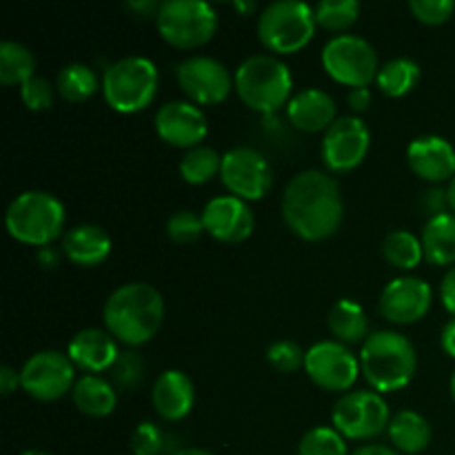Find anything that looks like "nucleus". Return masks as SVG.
I'll return each instance as SVG.
<instances>
[{"instance_id":"72a5a7b5","label":"nucleus","mask_w":455,"mask_h":455,"mask_svg":"<svg viewBox=\"0 0 455 455\" xmlns=\"http://www.w3.org/2000/svg\"><path fill=\"white\" fill-rule=\"evenodd\" d=\"M345 440L333 427H314L298 443V455H349Z\"/></svg>"},{"instance_id":"6ab92c4d","label":"nucleus","mask_w":455,"mask_h":455,"mask_svg":"<svg viewBox=\"0 0 455 455\" xmlns=\"http://www.w3.org/2000/svg\"><path fill=\"white\" fill-rule=\"evenodd\" d=\"M409 169L416 173L420 180L440 185V182H451L455 178V147L447 138L435 136H418L407 147Z\"/></svg>"},{"instance_id":"473e14b6","label":"nucleus","mask_w":455,"mask_h":455,"mask_svg":"<svg viewBox=\"0 0 455 455\" xmlns=\"http://www.w3.org/2000/svg\"><path fill=\"white\" fill-rule=\"evenodd\" d=\"M314 16L320 27L329 31H342L354 25L360 16L358 0H323L314 4Z\"/></svg>"},{"instance_id":"a878e982","label":"nucleus","mask_w":455,"mask_h":455,"mask_svg":"<svg viewBox=\"0 0 455 455\" xmlns=\"http://www.w3.org/2000/svg\"><path fill=\"white\" fill-rule=\"evenodd\" d=\"M420 240L427 262L435 267H455V213L443 212L431 216L422 227Z\"/></svg>"},{"instance_id":"39448f33","label":"nucleus","mask_w":455,"mask_h":455,"mask_svg":"<svg viewBox=\"0 0 455 455\" xmlns=\"http://www.w3.org/2000/svg\"><path fill=\"white\" fill-rule=\"evenodd\" d=\"M67 212L58 196L29 189L18 194L4 212L9 235L31 247H49L65 231Z\"/></svg>"},{"instance_id":"aec40b11","label":"nucleus","mask_w":455,"mask_h":455,"mask_svg":"<svg viewBox=\"0 0 455 455\" xmlns=\"http://www.w3.org/2000/svg\"><path fill=\"white\" fill-rule=\"evenodd\" d=\"M120 351L123 349L118 347V340L107 329L93 327L76 333L69 340V347H67V355L76 364V369H83V371L93 373V376L109 371L116 360H118Z\"/></svg>"},{"instance_id":"603ef678","label":"nucleus","mask_w":455,"mask_h":455,"mask_svg":"<svg viewBox=\"0 0 455 455\" xmlns=\"http://www.w3.org/2000/svg\"><path fill=\"white\" fill-rule=\"evenodd\" d=\"M234 7L235 9H240V12H253V9H256V4H253V3H240V0H235V3H234Z\"/></svg>"},{"instance_id":"f704fd0d","label":"nucleus","mask_w":455,"mask_h":455,"mask_svg":"<svg viewBox=\"0 0 455 455\" xmlns=\"http://www.w3.org/2000/svg\"><path fill=\"white\" fill-rule=\"evenodd\" d=\"M145 360L140 354H136L133 349L120 351L118 360L114 363V367L109 369L111 373V385L118 387L123 391H132L145 380Z\"/></svg>"},{"instance_id":"79ce46f5","label":"nucleus","mask_w":455,"mask_h":455,"mask_svg":"<svg viewBox=\"0 0 455 455\" xmlns=\"http://www.w3.org/2000/svg\"><path fill=\"white\" fill-rule=\"evenodd\" d=\"M422 203H425V207L429 209L431 216H438V213L447 212V209H444V207H449L447 191L440 189V187H434V189H431V191L422 194Z\"/></svg>"},{"instance_id":"9b49d317","label":"nucleus","mask_w":455,"mask_h":455,"mask_svg":"<svg viewBox=\"0 0 455 455\" xmlns=\"http://www.w3.org/2000/svg\"><path fill=\"white\" fill-rule=\"evenodd\" d=\"M76 385V364L62 351H38L20 369V389L40 403L65 398Z\"/></svg>"},{"instance_id":"5701e85b","label":"nucleus","mask_w":455,"mask_h":455,"mask_svg":"<svg viewBox=\"0 0 455 455\" xmlns=\"http://www.w3.org/2000/svg\"><path fill=\"white\" fill-rule=\"evenodd\" d=\"M62 256L78 267H98L109 258L111 238L98 225H76L62 235Z\"/></svg>"},{"instance_id":"7c9ffc66","label":"nucleus","mask_w":455,"mask_h":455,"mask_svg":"<svg viewBox=\"0 0 455 455\" xmlns=\"http://www.w3.org/2000/svg\"><path fill=\"white\" fill-rule=\"evenodd\" d=\"M382 256L391 267L403 271H411L425 260V251H422V240L413 235L411 231L395 229L389 231L382 240Z\"/></svg>"},{"instance_id":"c03bdc74","label":"nucleus","mask_w":455,"mask_h":455,"mask_svg":"<svg viewBox=\"0 0 455 455\" xmlns=\"http://www.w3.org/2000/svg\"><path fill=\"white\" fill-rule=\"evenodd\" d=\"M18 387H20V371H16L9 364L0 367V394L12 395Z\"/></svg>"},{"instance_id":"cd10ccee","label":"nucleus","mask_w":455,"mask_h":455,"mask_svg":"<svg viewBox=\"0 0 455 455\" xmlns=\"http://www.w3.org/2000/svg\"><path fill=\"white\" fill-rule=\"evenodd\" d=\"M420 65L411 60V58H391L378 71L376 84L385 96L403 98L416 89V84L420 83Z\"/></svg>"},{"instance_id":"20e7f679","label":"nucleus","mask_w":455,"mask_h":455,"mask_svg":"<svg viewBox=\"0 0 455 455\" xmlns=\"http://www.w3.org/2000/svg\"><path fill=\"white\" fill-rule=\"evenodd\" d=\"M234 89L249 109L271 116L291 100L293 76L280 56L253 53L235 69Z\"/></svg>"},{"instance_id":"6e6552de","label":"nucleus","mask_w":455,"mask_h":455,"mask_svg":"<svg viewBox=\"0 0 455 455\" xmlns=\"http://www.w3.org/2000/svg\"><path fill=\"white\" fill-rule=\"evenodd\" d=\"M164 43L176 49H196L213 38L218 13L207 0H164L156 13Z\"/></svg>"},{"instance_id":"4be33fe9","label":"nucleus","mask_w":455,"mask_h":455,"mask_svg":"<svg viewBox=\"0 0 455 455\" xmlns=\"http://www.w3.org/2000/svg\"><path fill=\"white\" fill-rule=\"evenodd\" d=\"M287 118L298 132H327L338 120L336 100L324 89L307 87L291 96L287 105Z\"/></svg>"},{"instance_id":"1a4fd4ad","label":"nucleus","mask_w":455,"mask_h":455,"mask_svg":"<svg viewBox=\"0 0 455 455\" xmlns=\"http://www.w3.org/2000/svg\"><path fill=\"white\" fill-rule=\"evenodd\" d=\"M323 67L336 83L345 87H369L378 78V52L367 38L338 34L323 47Z\"/></svg>"},{"instance_id":"c85d7f7f","label":"nucleus","mask_w":455,"mask_h":455,"mask_svg":"<svg viewBox=\"0 0 455 455\" xmlns=\"http://www.w3.org/2000/svg\"><path fill=\"white\" fill-rule=\"evenodd\" d=\"M36 76V56L18 40L0 43V83L7 87H22Z\"/></svg>"},{"instance_id":"f8f14e48","label":"nucleus","mask_w":455,"mask_h":455,"mask_svg":"<svg viewBox=\"0 0 455 455\" xmlns=\"http://www.w3.org/2000/svg\"><path fill=\"white\" fill-rule=\"evenodd\" d=\"M305 371L320 389L347 394L355 385L363 369L360 358L349 347L338 340H320L307 349Z\"/></svg>"},{"instance_id":"a19ab883","label":"nucleus","mask_w":455,"mask_h":455,"mask_svg":"<svg viewBox=\"0 0 455 455\" xmlns=\"http://www.w3.org/2000/svg\"><path fill=\"white\" fill-rule=\"evenodd\" d=\"M440 300H443L444 309L455 318V267L444 274L443 283H440Z\"/></svg>"},{"instance_id":"bb28decb","label":"nucleus","mask_w":455,"mask_h":455,"mask_svg":"<svg viewBox=\"0 0 455 455\" xmlns=\"http://www.w3.org/2000/svg\"><path fill=\"white\" fill-rule=\"evenodd\" d=\"M329 331L333 333L338 342L342 345H363L371 333H369V318L363 305L349 298H340L329 311Z\"/></svg>"},{"instance_id":"8fccbe9b","label":"nucleus","mask_w":455,"mask_h":455,"mask_svg":"<svg viewBox=\"0 0 455 455\" xmlns=\"http://www.w3.org/2000/svg\"><path fill=\"white\" fill-rule=\"evenodd\" d=\"M447 203H449V209H451V213H455V178L447 187Z\"/></svg>"},{"instance_id":"dca6fc26","label":"nucleus","mask_w":455,"mask_h":455,"mask_svg":"<svg viewBox=\"0 0 455 455\" xmlns=\"http://www.w3.org/2000/svg\"><path fill=\"white\" fill-rule=\"evenodd\" d=\"M154 124L160 140L187 151L200 147L209 133L207 116L191 100H169L160 105Z\"/></svg>"},{"instance_id":"5fc2aeb1","label":"nucleus","mask_w":455,"mask_h":455,"mask_svg":"<svg viewBox=\"0 0 455 455\" xmlns=\"http://www.w3.org/2000/svg\"><path fill=\"white\" fill-rule=\"evenodd\" d=\"M449 387H451V395H453V400H455V371H453V376H451V382H449Z\"/></svg>"},{"instance_id":"58836bf2","label":"nucleus","mask_w":455,"mask_h":455,"mask_svg":"<svg viewBox=\"0 0 455 455\" xmlns=\"http://www.w3.org/2000/svg\"><path fill=\"white\" fill-rule=\"evenodd\" d=\"M409 12L425 25H444L453 16L455 3L453 0H411Z\"/></svg>"},{"instance_id":"4468645a","label":"nucleus","mask_w":455,"mask_h":455,"mask_svg":"<svg viewBox=\"0 0 455 455\" xmlns=\"http://www.w3.org/2000/svg\"><path fill=\"white\" fill-rule=\"evenodd\" d=\"M176 80L194 105H220L234 87L229 69L212 56L185 58L176 67Z\"/></svg>"},{"instance_id":"864d4df0","label":"nucleus","mask_w":455,"mask_h":455,"mask_svg":"<svg viewBox=\"0 0 455 455\" xmlns=\"http://www.w3.org/2000/svg\"><path fill=\"white\" fill-rule=\"evenodd\" d=\"M20 455H52L47 451H40V449H27V451H22Z\"/></svg>"},{"instance_id":"de8ad7c7","label":"nucleus","mask_w":455,"mask_h":455,"mask_svg":"<svg viewBox=\"0 0 455 455\" xmlns=\"http://www.w3.org/2000/svg\"><path fill=\"white\" fill-rule=\"evenodd\" d=\"M160 4H163V3H154V0H142V3L133 0V3H127V7L129 9H136V12H140L142 16H147V13H154V18H156V13H158Z\"/></svg>"},{"instance_id":"412c9836","label":"nucleus","mask_w":455,"mask_h":455,"mask_svg":"<svg viewBox=\"0 0 455 455\" xmlns=\"http://www.w3.org/2000/svg\"><path fill=\"white\" fill-rule=\"evenodd\" d=\"M151 403L156 413L167 422H178L187 418L196 403L194 380L180 369H167L158 376L151 389Z\"/></svg>"},{"instance_id":"f3484780","label":"nucleus","mask_w":455,"mask_h":455,"mask_svg":"<svg viewBox=\"0 0 455 455\" xmlns=\"http://www.w3.org/2000/svg\"><path fill=\"white\" fill-rule=\"evenodd\" d=\"M434 302L427 280L416 275H398L389 280L380 293V314L394 324H413L425 318Z\"/></svg>"},{"instance_id":"49530a36","label":"nucleus","mask_w":455,"mask_h":455,"mask_svg":"<svg viewBox=\"0 0 455 455\" xmlns=\"http://www.w3.org/2000/svg\"><path fill=\"white\" fill-rule=\"evenodd\" d=\"M354 455H403V453L395 451V449L391 447H385V444H364V447H360Z\"/></svg>"},{"instance_id":"2f4dec72","label":"nucleus","mask_w":455,"mask_h":455,"mask_svg":"<svg viewBox=\"0 0 455 455\" xmlns=\"http://www.w3.org/2000/svg\"><path fill=\"white\" fill-rule=\"evenodd\" d=\"M220 167L222 156L213 147L207 145L185 151V156L178 163V172H180L182 180L189 182V185H207L212 178L220 173Z\"/></svg>"},{"instance_id":"2eb2a0df","label":"nucleus","mask_w":455,"mask_h":455,"mask_svg":"<svg viewBox=\"0 0 455 455\" xmlns=\"http://www.w3.org/2000/svg\"><path fill=\"white\" fill-rule=\"evenodd\" d=\"M371 132L360 116H340L323 138V160L329 172H354L367 158Z\"/></svg>"},{"instance_id":"0eeeda50","label":"nucleus","mask_w":455,"mask_h":455,"mask_svg":"<svg viewBox=\"0 0 455 455\" xmlns=\"http://www.w3.org/2000/svg\"><path fill=\"white\" fill-rule=\"evenodd\" d=\"M314 7L300 0H275L260 12L258 38L274 53H296L311 43L315 34Z\"/></svg>"},{"instance_id":"c9c22d12","label":"nucleus","mask_w":455,"mask_h":455,"mask_svg":"<svg viewBox=\"0 0 455 455\" xmlns=\"http://www.w3.org/2000/svg\"><path fill=\"white\" fill-rule=\"evenodd\" d=\"M203 234V213H196L191 209H180V212L172 213V218L167 220V235L178 244L196 243Z\"/></svg>"},{"instance_id":"e433bc0d","label":"nucleus","mask_w":455,"mask_h":455,"mask_svg":"<svg viewBox=\"0 0 455 455\" xmlns=\"http://www.w3.org/2000/svg\"><path fill=\"white\" fill-rule=\"evenodd\" d=\"M305 355L307 351H302V347L293 340H275L267 347V360L271 363V367L278 369L283 373H293L300 367H305Z\"/></svg>"},{"instance_id":"37998d69","label":"nucleus","mask_w":455,"mask_h":455,"mask_svg":"<svg viewBox=\"0 0 455 455\" xmlns=\"http://www.w3.org/2000/svg\"><path fill=\"white\" fill-rule=\"evenodd\" d=\"M347 102H349L351 109L355 111V116L363 114V111H367L369 105H371V89H369V87L349 89V96H347Z\"/></svg>"},{"instance_id":"393cba45","label":"nucleus","mask_w":455,"mask_h":455,"mask_svg":"<svg viewBox=\"0 0 455 455\" xmlns=\"http://www.w3.org/2000/svg\"><path fill=\"white\" fill-rule=\"evenodd\" d=\"M71 400L83 416L107 418L114 413L116 404H118V394H116V387L111 385V380L93 376V373H84L83 378L76 380Z\"/></svg>"},{"instance_id":"c756f323","label":"nucleus","mask_w":455,"mask_h":455,"mask_svg":"<svg viewBox=\"0 0 455 455\" xmlns=\"http://www.w3.org/2000/svg\"><path fill=\"white\" fill-rule=\"evenodd\" d=\"M102 89L96 71L84 62H69L56 76V92L69 102H84Z\"/></svg>"},{"instance_id":"9d476101","label":"nucleus","mask_w":455,"mask_h":455,"mask_svg":"<svg viewBox=\"0 0 455 455\" xmlns=\"http://www.w3.org/2000/svg\"><path fill=\"white\" fill-rule=\"evenodd\" d=\"M391 411L378 391L355 389L338 398L331 411V427L349 440H371L389 429Z\"/></svg>"},{"instance_id":"a211bd4d","label":"nucleus","mask_w":455,"mask_h":455,"mask_svg":"<svg viewBox=\"0 0 455 455\" xmlns=\"http://www.w3.org/2000/svg\"><path fill=\"white\" fill-rule=\"evenodd\" d=\"M204 231L220 243H243L253 234L256 216L244 200L235 196H218L203 209Z\"/></svg>"},{"instance_id":"f03ea898","label":"nucleus","mask_w":455,"mask_h":455,"mask_svg":"<svg viewBox=\"0 0 455 455\" xmlns=\"http://www.w3.org/2000/svg\"><path fill=\"white\" fill-rule=\"evenodd\" d=\"M102 320L116 340L127 347H140L163 327L164 298L149 283L120 284L107 298Z\"/></svg>"},{"instance_id":"a18cd8bd","label":"nucleus","mask_w":455,"mask_h":455,"mask_svg":"<svg viewBox=\"0 0 455 455\" xmlns=\"http://www.w3.org/2000/svg\"><path fill=\"white\" fill-rule=\"evenodd\" d=\"M440 342H443L444 354L455 358V318L449 320L443 327V336H440Z\"/></svg>"},{"instance_id":"09e8293b","label":"nucleus","mask_w":455,"mask_h":455,"mask_svg":"<svg viewBox=\"0 0 455 455\" xmlns=\"http://www.w3.org/2000/svg\"><path fill=\"white\" fill-rule=\"evenodd\" d=\"M38 262H40V265L47 267V269H49V267L58 265V253L53 251L52 247H43V249H40V251H38Z\"/></svg>"},{"instance_id":"f257e3e1","label":"nucleus","mask_w":455,"mask_h":455,"mask_svg":"<svg viewBox=\"0 0 455 455\" xmlns=\"http://www.w3.org/2000/svg\"><path fill=\"white\" fill-rule=\"evenodd\" d=\"M345 218L340 185L320 169L296 173L284 187L283 220L293 235L307 243L327 240L340 229Z\"/></svg>"},{"instance_id":"423d86ee","label":"nucleus","mask_w":455,"mask_h":455,"mask_svg":"<svg viewBox=\"0 0 455 455\" xmlns=\"http://www.w3.org/2000/svg\"><path fill=\"white\" fill-rule=\"evenodd\" d=\"M158 67L147 56H124L102 74V96L118 114H138L158 93Z\"/></svg>"},{"instance_id":"b1692460","label":"nucleus","mask_w":455,"mask_h":455,"mask_svg":"<svg viewBox=\"0 0 455 455\" xmlns=\"http://www.w3.org/2000/svg\"><path fill=\"white\" fill-rule=\"evenodd\" d=\"M387 434L395 451L404 455L422 453L431 444V435H434L429 420L416 409H403L394 413Z\"/></svg>"},{"instance_id":"4c0bfd02","label":"nucleus","mask_w":455,"mask_h":455,"mask_svg":"<svg viewBox=\"0 0 455 455\" xmlns=\"http://www.w3.org/2000/svg\"><path fill=\"white\" fill-rule=\"evenodd\" d=\"M56 98V84L49 83L44 76L36 74L20 87V100L29 111H47Z\"/></svg>"},{"instance_id":"7ed1b4c3","label":"nucleus","mask_w":455,"mask_h":455,"mask_svg":"<svg viewBox=\"0 0 455 455\" xmlns=\"http://www.w3.org/2000/svg\"><path fill=\"white\" fill-rule=\"evenodd\" d=\"M360 369L373 391L394 394L413 380L418 369L416 347L407 336L378 329L360 347Z\"/></svg>"},{"instance_id":"3c124183","label":"nucleus","mask_w":455,"mask_h":455,"mask_svg":"<svg viewBox=\"0 0 455 455\" xmlns=\"http://www.w3.org/2000/svg\"><path fill=\"white\" fill-rule=\"evenodd\" d=\"M173 455H213L212 451H207V449H196V447H189V449H180L178 453Z\"/></svg>"},{"instance_id":"ddd939ff","label":"nucleus","mask_w":455,"mask_h":455,"mask_svg":"<svg viewBox=\"0 0 455 455\" xmlns=\"http://www.w3.org/2000/svg\"><path fill=\"white\" fill-rule=\"evenodd\" d=\"M220 178L231 196L253 203L267 196L274 185V172L265 156L253 147H234L222 156Z\"/></svg>"},{"instance_id":"ea45409f","label":"nucleus","mask_w":455,"mask_h":455,"mask_svg":"<svg viewBox=\"0 0 455 455\" xmlns=\"http://www.w3.org/2000/svg\"><path fill=\"white\" fill-rule=\"evenodd\" d=\"M129 444H132L133 455H160L164 444V435L160 431V427L154 425V422H140L133 429Z\"/></svg>"}]
</instances>
